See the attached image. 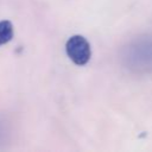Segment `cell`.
<instances>
[{
    "label": "cell",
    "mask_w": 152,
    "mask_h": 152,
    "mask_svg": "<svg viewBox=\"0 0 152 152\" xmlns=\"http://www.w3.org/2000/svg\"><path fill=\"white\" fill-rule=\"evenodd\" d=\"M126 59L131 68L137 70H152V39L139 38L126 50Z\"/></svg>",
    "instance_id": "6da1fadb"
},
{
    "label": "cell",
    "mask_w": 152,
    "mask_h": 152,
    "mask_svg": "<svg viewBox=\"0 0 152 152\" xmlns=\"http://www.w3.org/2000/svg\"><path fill=\"white\" fill-rule=\"evenodd\" d=\"M65 51L68 57L77 65L87 64L91 56L90 44L84 37L80 34L72 36L68 39L65 44Z\"/></svg>",
    "instance_id": "7a4b0ae2"
},
{
    "label": "cell",
    "mask_w": 152,
    "mask_h": 152,
    "mask_svg": "<svg viewBox=\"0 0 152 152\" xmlns=\"http://www.w3.org/2000/svg\"><path fill=\"white\" fill-rule=\"evenodd\" d=\"M13 37V25L8 20L0 21V45L8 43Z\"/></svg>",
    "instance_id": "3957f363"
}]
</instances>
